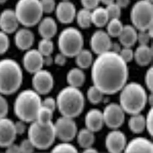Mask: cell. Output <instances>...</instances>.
<instances>
[{"label": "cell", "mask_w": 153, "mask_h": 153, "mask_svg": "<svg viewBox=\"0 0 153 153\" xmlns=\"http://www.w3.org/2000/svg\"><path fill=\"white\" fill-rule=\"evenodd\" d=\"M14 12L19 23L25 27L39 24L44 13L40 0H19Z\"/></svg>", "instance_id": "obj_6"}, {"label": "cell", "mask_w": 153, "mask_h": 153, "mask_svg": "<svg viewBox=\"0 0 153 153\" xmlns=\"http://www.w3.org/2000/svg\"><path fill=\"white\" fill-rule=\"evenodd\" d=\"M121 49V48L120 47V45H119L118 43L117 42H112L111 46V48L110 51H111L112 52H116L119 53V52H120Z\"/></svg>", "instance_id": "obj_52"}, {"label": "cell", "mask_w": 153, "mask_h": 153, "mask_svg": "<svg viewBox=\"0 0 153 153\" xmlns=\"http://www.w3.org/2000/svg\"><path fill=\"white\" fill-rule=\"evenodd\" d=\"M81 2L84 8L91 10L98 7L100 0H81Z\"/></svg>", "instance_id": "obj_45"}, {"label": "cell", "mask_w": 153, "mask_h": 153, "mask_svg": "<svg viewBox=\"0 0 153 153\" xmlns=\"http://www.w3.org/2000/svg\"><path fill=\"white\" fill-rule=\"evenodd\" d=\"M105 9L110 20L119 19L121 14V8L115 2L107 5Z\"/></svg>", "instance_id": "obj_36"}, {"label": "cell", "mask_w": 153, "mask_h": 153, "mask_svg": "<svg viewBox=\"0 0 153 153\" xmlns=\"http://www.w3.org/2000/svg\"><path fill=\"white\" fill-rule=\"evenodd\" d=\"M134 27L139 30H147L153 27L152 2L140 0L132 7L130 13Z\"/></svg>", "instance_id": "obj_9"}, {"label": "cell", "mask_w": 153, "mask_h": 153, "mask_svg": "<svg viewBox=\"0 0 153 153\" xmlns=\"http://www.w3.org/2000/svg\"><path fill=\"white\" fill-rule=\"evenodd\" d=\"M124 151L126 153H153V143L145 138H135L126 145Z\"/></svg>", "instance_id": "obj_20"}, {"label": "cell", "mask_w": 153, "mask_h": 153, "mask_svg": "<svg viewBox=\"0 0 153 153\" xmlns=\"http://www.w3.org/2000/svg\"><path fill=\"white\" fill-rule=\"evenodd\" d=\"M128 76L127 63L111 51L98 55L92 64V82L104 94L112 95L121 90Z\"/></svg>", "instance_id": "obj_1"}, {"label": "cell", "mask_w": 153, "mask_h": 153, "mask_svg": "<svg viewBox=\"0 0 153 153\" xmlns=\"http://www.w3.org/2000/svg\"><path fill=\"white\" fill-rule=\"evenodd\" d=\"M20 153H32L35 150V146L31 141L28 139L23 140L19 145Z\"/></svg>", "instance_id": "obj_41"}, {"label": "cell", "mask_w": 153, "mask_h": 153, "mask_svg": "<svg viewBox=\"0 0 153 153\" xmlns=\"http://www.w3.org/2000/svg\"><path fill=\"white\" fill-rule=\"evenodd\" d=\"M19 24L13 10L7 9L0 14V29L7 34L15 32L18 29Z\"/></svg>", "instance_id": "obj_18"}, {"label": "cell", "mask_w": 153, "mask_h": 153, "mask_svg": "<svg viewBox=\"0 0 153 153\" xmlns=\"http://www.w3.org/2000/svg\"><path fill=\"white\" fill-rule=\"evenodd\" d=\"M152 36L149 34L148 30H139L137 34V41L140 45H148Z\"/></svg>", "instance_id": "obj_40"}, {"label": "cell", "mask_w": 153, "mask_h": 153, "mask_svg": "<svg viewBox=\"0 0 153 153\" xmlns=\"http://www.w3.org/2000/svg\"><path fill=\"white\" fill-rule=\"evenodd\" d=\"M76 17L79 26L82 28H89L92 24L91 11L83 7L76 14Z\"/></svg>", "instance_id": "obj_30"}, {"label": "cell", "mask_w": 153, "mask_h": 153, "mask_svg": "<svg viewBox=\"0 0 153 153\" xmlns=\"http://www.w3.org/2000/svg\"><path fill=\"white\" fill-rule=\"evenodd\" d=\"M14 35V42L16 47L22 51L30 49L35 41V36L28 28H21L17 30Z\"/></svg>", "instance_id": "obj_19"}, {"label": "cell", "mask_w": 153, "mask_h": 153, "mask_svg": "<svg viewBox=\"0 0 153 153\" xmlns=\"http://www.w3.org/2000/svg\"><path fill=\"white\" fill-rule=\"evenodd\" d=\"M84 152H86V153H97V150H96L95 149L92 148V147H88L87 149H84Z\"/></svg>", "instance_id": "obj_53"}, {"label": "cell", "mask_w": 153, "mask_h": 153, "mask_svg": "<svg viewBox=\"0 0 153 153\" xmlns=\"http://www.w3.org/2000/svg\"><path fill=\"white\" fill-rule=\"evenodd\" d=\"M42 103L40 94L35 90L22 91L15 99L14 114L20 120L25 123H31L36 120Z\"/></svg>", "instance_id": "obj_2"}, {"label": "cell", "mask_w": 153, "mask_h": 153, "mask_svg": "<svg viewBox=\"0 0 153 153\" xmlns=\"http://www.w3.org/2000/svg\"><path fill=\"white\" fill-rule=\"evenodd\" d=\"M67 56L64 55L62 52L57 54L53 60V62L57 65H59L60 66H63L67 61Z\"/></svg>", "instance_id": "obj_48"}, {"label": "cell", "mask_w": 153, "mask_h": 153, "mask_svg": "<svg viewBox=\"0 0 153 153\" xmlns=\"http://www.w3.org/2000/svg\"><path fill=\"white\" fill-rule=\"evenodd\" d=\"M7 1V0H0V4H2L5 3Z\"/></svg>", "instance_id": "obj_55"}, {"label": "cell", "mask_w": 153, "mask_h": 153, "mask_svg": "<svg viewBox=\"0 0 153 153\" xmlns=\"http://www.w3.org/2000/svg\"><path fill=\"white\" fill-rule=\"evenodd\" d=\"M17 135L14 122L7 117L0 119V147L6 148L14 143Z\"/></svg>", "instance_id": "obj_14"}, {"label": "cell", "mask_w": 153, "mask_h": 153, "mask_svg": "<svg viewBox=\"0 0 153 153\" xmlns=\"http://www.w3.org/2000/svg\"><path fill=\"white\" fill-rule=\"evenodd\" d=\"M4 95L0 94V119L7 117L9 111V105Z\"/></svg>", "instance_id": "obj_42"}, {"label": "cell", "mask_w": 153, "mask_h": 153, "mask_svg": "<svg viewBox=\"0 0 153 153\" xmlns=\"http://www.w3.org/2000/svg\"><path fill=\"white\" fill-rule=\"evenodd\" d=\"M6 152L7 153H20L19 145H16L14 143L10 144L6 147Z\"/></svg>", "instance_id": "obj_49"}, {"label": "cell", "mask_w": 153, "mask_h": 153, "mask_svg": "<svg viewBox=\"0 0 153 153\" xmlns=\"http://www.w3.org/2000/svg\"><path fill=\"white\" fill-rule=\"evenodd\" d=\"M52 152L53 153H77L76 148L72 145L64 142L62 143H59L53 147Z\"/></svg>", "instance_id": "obj_35"}, {"label": "cell", "mask_w": 153, "mask_h": 153, "mask_svg": "<svg viewBox=\"0 0 153 153\" xmlns=\"http://www.w3.org/2000/svg\"><path fill=\"white\" fill-rule=\"evenodd\" d=\"M28 128V139L35 149L46 150L52 145L56 137L54 124L51 122L42 125L35 120L30 123Z\"/></svg>", "instance_id": "obj_7"}, {"label": "cell", "mask_w": 153, "mask_h": 153, "mask_svg": "<svg viewBox=\"0 0 153 153\" xmlns=\"http://www.w3.org/2000/svg\"><path fill=\"white\" fill-rule=\"evenodd\" d=\"M42 105L53 111L57 107L56 100L53 97H46L45 99H44V100L42 101Z\"/></svg>", "instance_id": "obj_44"}, {"label": "cell", "mask_w": 153, "mask_h": 153, "mask_svg": "<svg viewBox=\"0 0 153 153\" xmlns=\"http://www.w3.org/2000/svg\"><path fill=\"white\" fill-rule=\"evenodd\" d=\"M85 79V74L80 68H74L70 70L67 75V80L70 86L78 88L83 85Z\"/></svg>", "instance_id": "obj_25"}, {"label": "cell", "mask_w": 153, "mask_h": 153, "mask_svg": "<svg viewBox=\"0 0 153 153\" xmlns=\"http://www.w3.org/2000/svg\"><path fill=\"white\" fill-rule=\"evenodd\" d=\"M137 32L133 26L127 25L118 36L120 44L124 47H131L137 42Z\"/></svg>", "instance_id": "obj_23"}, {"label": "cell", "mask_w": 153, "mask_h": 153, "mask_svg": "<svg viewBox=\"0 0 153 153\" xmlns=\"http://www.w3.org/2000/svg\"><path fill=\"white\" fill-rule=\"evenodd\" d=\"M22 63L24 68L27 72L30 74H35L42 69L44 56L37 49H29L23 56Z\"/></svg>", "instance_id": "obj_13"}, {"label": "cell", "mask_w": 153, "mask_h": 153, "mask_svg": "<svg viewBox=\"0 0 153 153\" xmlns=\"http://www.w3.org/2000/svg\"><path fill=\"white\" fill-rule=\"evenodd\" d=\"M125 112L120 105L116 103L107 105L103 112L105 124L112 129L118 128L124 123Z\"/></svg>", "instance_id": "obj_11"}, {"label": "cell", "mask_w": 153, "mask_h": 153, "mask_svg": "<svg viewBox=\"0 0 153 153\" xmlns=\"http://www.w3.org/2000/svg\"><path fill=\"white\" fill-rule=\"evenodd\" d=\"M84 103L83 93L70 85L60 91L56 100L57 108L62 116L73 119L82 112Z\"/></svg>", "instance_id": "obj_3"}, {"label": "cell", "mask_w": 153, "mask_h": 153, "mask_svg": "<svg viewBox=\"0 0 153 153\" xmlns=\"http://www.w3.org/2000/svg\"><path fill=\"white\" fill-rule=\"evenodd\" d=\"M134 58L140 65H147L153 59L152 49L148 45H140L134 52Z\"/></svg>", "instance_id": "obj_24"}, {"label": "cell", "mask_w": 153, "mask_h": 153, "mask_svg": "<svg viewBox=\"0 0 153 153\" xmlns=\"http://www.w3.org/2000/svg\"><path fill=\"white\" fill-rule=\"evenodd\" d=\"M53 49L54 44L51 39L42 38L39 42L37 50L43 56L51 55Z\"/></svg>", "instance_id": "obj_33"}, {"label": "cell", "mask_w": 153, "mask_h": 153, "mask_svg": "<svg viewBox=\"0 0 153 153\" xmlns=\"http://www.w3.org/2000/svg\"><path fill=\"white\" fill-rule=\"evenodd\" d=\"M145 123L146 128L149 133V134L152 136L153 134V109H151L149 111L147 116L145 118Z\"/></svg>", "instance_id": "obj_43"}, {"label": "cell", "mask_w": 153, "mask_h": 153, "mask_svg": "<svg viewBox=\"0 0 153 153\" xmlns=\"http://www.w3.org/2000/svg\"><path fill=\"white\" fill-rule=\"evenodd\" d=\"M94 132L88 128L82 129L77 134V139L79 145L84 149L92 146L95 141Z\"/></svg>", "instance_id": "obj_27"}, {"label": "cell", "mask_w": 153, "mask_h": 153, "mask_svg": "<svg viewBox=\"0 0 153 153\" xmlns=\"http://www.w3.org/2000/svg\"><path fill=\"white\" fill-rule=\"evenodd\" d=\"M92 22L97 27H103L110 20L105 8L97 7L91 12Z\"/></svg>", "instance_id": "obj_26"}, {"label": "cell", "mask_w": 153, "mask_h": 153, "mask_svg": "<svg viewBox=\"0 0 153 153\" xmlns=\"http://www.w3.org/2000/svg\"><path fill=\"white\" fill-rule=\"evenodd\" d=\"M119 55L126 63H127L131 62L133 59L134 52L131 47H124L120 49Z\"/></svg>", "instance_id": "obj_38"}, {"label": "cell", "mask_w": 153, "mask_h": 153, "mask_svg": "<svg viewBox=\"0 0 153 153\" xmlns=\"http://www.w3.org/2000/svg\"><path fill=\"white\" fill-rule=\"evenodd\" d=\"M100 2H103L105 5H108V4H110L111 3L115 2V0H100Z\"/></svg>", "instance_id": "obj_54"}, {"label": "cell", "mask_w": 153, "mask_h": 153, "mask_svg": "<svg viewBox=\"0 0 153 153\" xmlns=\"http://www.w3.org/2000/svg\"><path fill=\"white\" fill-rule=\"evenodd\" d=\"M145 83L147 88L152 91L153 90V68L152 67L146 72Z\"/></svg>", "instance_id": "obj_46"}, {"label": "cell", "mask_w": 153, "mask_h": 153, "mask_svg": "<svg viewBox=\"0 0 153 153\" xmlns=\"http://www.w3.org/2000/svg\"><path fill=\"white\" fill-rule=\"evenodd\" d=\"M119 97L120 105L126 113L139 114L146 106L147 95L144 88L139 83L126 84L121 89Z\"/></svg>", "instance_id": "obj_5"}, {"label": "cell", "mask_w": 153, "mask_h": 153, "mask_svg": "<svg viewBox=\"0 0 153 153\" xmlns=\"http://www.w3.org/2000/svg\"><path fill=\"white\" fill-rule=\"evenodd\" d=\"M104 94L94 85L90 87L87 91V97L91 103L94 105L99 103L103 99Z\"/></svg>", "instance_id": "obj_34"}, {"label": "cell", "mask_w": 153, "mask_h": 153, "mask_svg": "<svg viewBox=\"0 0 153 153\" xmlns=\"http://www.w3.org/2000/svg\"><path fill=\"white\" fill-rule=\"evenodd\" d=\"M44 13H50L56 9L55 0H40Z\"/></svg>", "instance_id": "obj_39"}, {"label": "cell", "mask_w": 153, "mask_h": 153, "mask_svg": "<svg viewBox=\"0 0 153 153\" xmlns=\"http://www.w3.org/2000/svg\"><path fill=\"white\" fill-rule=\"evenodd\" d=\"M53 111L43 105L40 108L36 120L42 125H47L52 122Z\"/></svg>", "instance_id": "obj_32"}, {"label": "cell", "mask_w": 153, "mask_h": 153, "mask_svg": "<svg viewBox=\"0 0 153 153\" xmlns=\"http://www.w3.org/2000/svg\"><path fill=\"white\" fill-rule=\"evenodd\" d=\"M107 25V33L110 37H118L124 27L119 19H110Z\"/></svg>", "instance_id": "obj_31"}, {"label": "cell", "mask_w": 153, "mask_h": 153, "mask_svg": "<svg viewBox=\"0 0 153 153\" xmlns=\"http://www.w3.org/2000/svg\"><path fill=\"white\" fill-rule=\"evenodd\" d=\"M75 57L77 65L81 69L88 68L93 63L92 55L87 49H82Z\"/></svg>", "instance_id": "obj_29"}, {"label": "cell", "mask_w": 153, "mask_h": 153, "mask_svg": "<svg viewBox=\"0 0 153 153\" xmlns=\"http://www.w3.org/2000/svg\"><path fill=\"white\" fill-rule=\"evenodd\" d=\"M14 128L17 135H22L26 130L25 122L20 120L14 122Z\"/></svg>", "instance_id": "obj_47"}, {"label": "cell", "mask_w": 153, "mask_h": 153, "mask_svg": "<svg viewBox=\"0 0 153 153\" xmlns=\"http://www.w3.org/2000/svg\"><path fill=\"white\" fill-rule=\"evenodd\" d=\"M128 126L134 133H141L146 128L145 118L140 113L132 115V117L128 120Z\"/></svg>", "instance_id": "obj_28"}, {"label": "cell", "mask_w": 153, "mask_h": 153, "mask_svg": "<svg viewBox=\"0 0 153 153\" xmlns=\"http://www.w3.org/2000/svg\"><path fill=\"white\" fill-rule=\"evenodd\" d=\"M115 2L120 8L127 7L130 2V0H115Z\"/></svg>", "instance_id": "obj_50"}, {"label": "cell", "mask_w": 153, "mask_h": 153, "mask_svg": "<svg viewBox=\"0 0 153 153\" xmlns=\"http://www.w3.org/2000/svg\"><path fill=\"white\" fill-rule=\"evenodd\" d=\"M147 1H150V2H152V1H153V0H147Z\"/></svg>", "instance_id": "obj_56"}, {"label": "cell", "mask_w": 153, "mask_h": 153, "mask_svg": "<svg viewBox=\"0 0 153 153\" xmlns=\"http://www.w3.org/2000/svg\"><path fill=\"white\" fill-rule=\"evenodd\" d=\"M33 74L32 85L36 92L40 95H45L52 90L54 80L49 71L42 69Z\"/></svg>", "instance_id": "obj_12"}, {"label": "cell", "mask_w": 153, "mask_h": 153, "mask_svg": "<svg viewBox=\"0 0 153 153\" xmlns=\"http://www.w3.org/2000/svg\"><path fill=\"white\" fill-rule=\"evenodd\" d=\"M38 30L42 38L51 39L55 36L57 30L56 21L49 17L44 18L39 22Z\"/></svg>", "instance_id": "obj_22"}, {"label": "cell", "mask_w": 153, "mask_h": 153, "mask_svg": "<svg viewBox=\"0 0 153 153\" xmlns=\"http://www.w3.org/2000/svg\"><path fill=\"white\" fill-rule=\"evenodd\" d=\"M8 34L0 30V55L4 54L7 52L10 45V40Z\"/></svg>", "instance_id": "obj_37"}, {"label": "cell", "mask_w": 153, "mask_h": 153, "mask_svg": "<svg viewBox=\"0 0 153 153\" xmlns=\"http://www.w3.org/2000/svg\"><path fill=\"white\" fill-rule=\"evenodd\" d=\"M53 62V59L51 57V55L44 56V65L45 64L48 66H49L52 64Z\"/></svg>", "instance_id": "obj_51"}, {"label": "cell", "mask_w": 153, "mask_h": 153, "mask_svg": "<svg viewBox=\"0 0 153 153\" xmlns=\"http://www.w3.org/2000/svg\"><path fill=\"white\" fill-rule=\"evenodd\" d=\"M126 138L125 135L119 130H113L107 135L105 146L110 153H119L125 149Z\"/></svg>", "instance_id": "obj_16"}, {"label": "cell", "mask_w": 153, "mask_h": 153, "mask_svg": "<svg viewBox=\"0 0 153 153\" xmlns=\"http://www.w3.org/2000/svg\"><path fill=\"white\" fill-rule=\"evenodd\" d=\"M103 112L97 109H92L87 113L85 118L86 128L92 132L100 131L104 125Z\"/></svg>", "instance_id": "obj_21"}, {"label": "cell", "mask_w": 153, "mask_h": 153, "mask_svg": "<svg viewBox=\"0 0 153 153\" xmlns=\"http://www.w3.org/2000/svg\"><path fill=\"white\" fill-rule=\"evenodd\" d=\"M111 44V37L103 30L96 31L91 38V49L97 55L110 51Z\"/></svg>", "instance_id": "obj_15"}, {"label": "cell", "mask_w": 153, "mask_h": 153, "mask_svg": "<svg viewBox=\"0 0 153 153\" xmlns=\"http://www.w3.org/2000/svg\"><path fill=\"white\" fill-rule=\"evenodd\" d=\"M54 126L56 137L63 142H70L76 136L77 128L73 118L63 116L56 120Z\"/></svg>", "instance_id": "obj_10"}, {"label": "cell", "mask_w": 153, "mask_h": 153, "mask_svg": "<svg viewBox=\"0 0 153 153\" xmlns=\"http://www.w3.org/2000/svg\"><path fill=\"white\" fill-rule=\"evenodd\" d=\"M55 10L58 20L63 24L71 23L76 17V7L68 0H63L59 2Z\"/></svg>", "instance_id": "obj_17"}, {"label": "cell", "mask_w": 153, "mask_h": 153, "mask_svg": "<svg viewBox=\"0 0 153 153\" xmlns=\"http://www.w3.org/2000/svg\"><path fill=\"white\" fill-rule=\"evenodd\" d=\"M84 40L81 32L74 27L65 28L58 38L60 52L69 57H75L83 48Z\"/></svg>", "instance_id": "obj_8"}, {"label": "cell", "mask_w": 153, "mask_h": 153, "mask_svg": "<svg viewBox=\"0 0 153 153\" xmlns=\"http://www.w3.org/2000/svg\"><path fill=\"white\" fill-rule=\"evenodd\" d=\"M23 74L20 65L16 60L4 59L0 60V94L11 95L18 90L22 83Z\"/></svg>", "instance_id": "obj_4"}]
</instances>
